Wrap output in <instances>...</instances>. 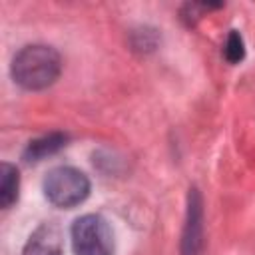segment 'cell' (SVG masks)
<instances>
[{
	"label": "cell",
	"mask_w": 255,
	"mask_h": 255,
	"mask_svg": "<svg viewBox=\"0 0 255 255\" xmlns=\"http://www.w3.org/2000/svg\"><path fill=\"white\" fill-rule=\"evenodd\" d=\"M20 189V173L16 165L4 161L0 165V207L8 209L16 203Z\"/></svg>",
	"instance_id": "cell-7"
},
{
	"label": "cell",
	"mask_w": 255,
	"mask_h": 255,
	"mask_svg": "<svg viewBox=\"0 0 255 255\" xmlns=\"http://www.w3.org/2000/svg\"><path fill=\"white\" fill-rule=\"evenodd\" d=\"M22 255H62V231L56 223H42L38 225L24 249H22Z\"/></svg>",
	"instance_id": "cell-5"
},
{
	"label": "cell",
	"mask_w": 255,
	"mask_h": 255,
	"mask_svg": "<svg viewBox=\"0 0 255 255\" xmlns=\"http://www.w3.org/2000/svg\"><path fill=\"white\" fill-rule=\"evenodd\" d=\"M68 143V135L62 133V131H52V133H46L38 139H32L26 149H24V159L26 161H40L56 151H60L64 145Z\"/></svg>",
	"instance_id": "cell-6"
},
{
	"label": "cell",
	"mask_w": 255,
	"mask_h": 255,
	"mask_svg": "<svg viewBox=\"0 0 255 255\" xmlns=\"http://www.w3.org/2000/svg\"><path fill=\"white\" fill-rule=\"evenodd\" d=\"M42 189L52 205L62 209H72L82 201H86V197L90 195V179L84 171L76 167L60 165L46 173Z\"/></svg>",
	"instance_id": "cell-2"
},
{
	"label": "cell",
	"mask_w": 255,
	"mask_h": 255,
	"mask_svg": "<svg viewBox=\"0 0 255 255\" xmlns=\"http://www.w3.org/2000/svg\"><path fill=\"white\" fill-rule=\"evenodd\" d=\"M223 54H225V60L229 64H239L245 58V42H243V38H241V34L237 30H231L227 34Z\"/></svg>",
	"instance_id": "cell-8"
},
{
	"label": "cell",
	"mask_w": 255,
	"mask_h": 255,
	"mask_svg": "<svg viewBox=\"0 0 255 255\" xmlns=\"http://www.w3.org/2000/svg\"><path fill=\"white\" fill-rule=\"evenodd\" d=\"M74 255H114V233L110 223L98 215L88 213L72 225Z\"/></svg>",
	"instance_id": "cell-3"
},
{
	"label": "cell",
	"mask_w": 255,
	"mask_h": 255,
	"mask_svg": "<svg viewBox=\"0 0 255 255\" xmlns=\"http://www.w3.org/2000/svg\"><path fill=\"white\" fill-rule=\"evenodd\" d=\"M62 72L60 54L46 44L24 46L12 60V80L24 90H44L52 86Z\"/></svg>",
	"instance_id": "cell-1"
},
{
	"label": "cell",
	"mask_w": 255,
	"mask_h": 255,
	"mask_svg": "<svg viewBox=\"0 0 255 255\" xmlns=\"http://www.w3.org/2000/svg\"><path fill=\"white\" fill-rule=\"evenodd\" d=\"M203 247V201L201 193L191 187L187 193V213L181 235V255H199Z\"/></svg>",
	"instance_id": "cell-4"
}]
</instances>
